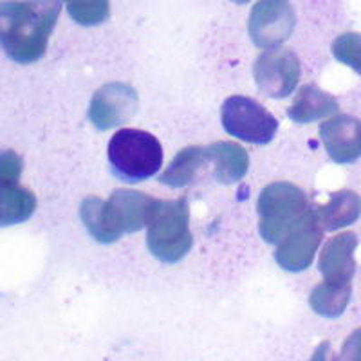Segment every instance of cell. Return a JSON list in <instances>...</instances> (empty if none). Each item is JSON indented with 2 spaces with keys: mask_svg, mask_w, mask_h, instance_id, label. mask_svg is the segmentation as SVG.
<instances>
[{
  "mask_svg": "<svg viewBox=\"0 0 361 361\" xmlns=\"http://www.w3.org/2000/svg\"><path fill=\"white\" fill-rule=\"evenodd\" d=\"M338 111V102L325 90L316 85H304L293 99L288 116L295 123L305 125L318 121L322 118L334 114Z\"/></svg>",
  "mask_w": 361,
  "mask_h": 361,
  "instance_id": "14",
  "label": "cell"
},
{
  "mask_svg": "<svg viewBox=\"0 0 361 361\" xmlns=\"http://www.w3.org/2000/svg\"><path fill=\"white\" fill-rule=\"evenodd\" d=\"M24 169V161L13 150L0 152V180H15L18 183Z\"/></svg>",
  "mask_w": 361,
  "mask_h": 361,
  "instance_id": "21",
  "label": "cell"
},
{
  "mask_svg": "<svg viewBox=\"0 0 361 361\" xmlns=\"http://www.w3.org/2000/svg\"><path fill=\"white\" fill-rule=\"evenodd\" d=\"M257 209L260 217V235L269 244L282 243L314 212L309 206L305 193L286 180L267 185L260 193Z\"/></svg>",
  "mask_w": 361,
  "mask_h": 361,
  "instance_id": "4",
  "label": "cell"
},
{
  "mask_svg": "<svg viewBox=\"0 0 361 361\" xmlns=\"http://www.w3.org/2000/svg\"><path fill=\"white\" fill-rule=\"evenodd\" d=\"M63 0H2L0 47L13 62L27 66L47 51Z\"/></svg>",
  "mask_w": 361,
  "mask_h": 361,
  "instance_id": "1",
  "label": "cell"
},
{
  "mask_svg": "<svg viewBox=\"0 0 361 361\" xmlns=\"http://www.w3.org/2000/svg\"><path fill=\"white\" fill-rule=\"evenodd\" d=\"M137 109V92L127 83H107L90 102L89 118L99 130L125 123Z\"/></svg>",
  "mask_w": 361,
  "mask_h": 361,
  "instance_id": "9",
  "label": "cell"
},
{
  "mask_svg": "<svg viewBox=\"0 0 361 361\" xmlns=\"http://www.w3.org/2000/svg\"><path fill=\"white\" fill-rule=\"evenodd\" d=\"M361 214V199L354 192H338L329 199L327 204L316 209V217L324 230L334 231L353 224Z\"/></svg>",
  "mask_w": 361,
  "mask_h": 361,
  "instance_id": "16",
  "label": "cell"
},
{
  "mask_svg": "<svg viewBox=\"0 0 361 361\" xmlns=\"http://www.w3.org/2000/svg\"><path fill=\"white\" fill-rule=\"evenodd\" d=\"M37 209V197L15 180H0V228L27 221Z\"/></svg>",
  "mask_w": 361,
  "mask_h": 361,
  "instance_id": "15",
  "label": "cell"
},
{
  "mask_svg": "<svg viewBox=\"0 0 361 361\" xmlns=\"http://www.w3.org/2000/svg\"><path fill=\"white\" fill-rule=\"evenodd\" d=\"M109 161L116 177L125 183H141L163 166V147L148 132L121 128L109 143Z\"/></svg>",
  "mask_w": 361,
  "mask_h": 361,
  "instance_id": "5",
  "label": "cell"
},
{
  "mask_svg": "<svg viewBox=\"0 0 361 361\" xmlns=\"http://www.w3.org/2000/svg\"><path fill=\"white\" fill-rule=\"evenodd\" d=\"M190 209L186 199L157 201L150 208L147 221V246L161 262H179L192 250Z\"/></svg>",
  "mask_w": 361,
  "mask_h": 361,
  "instance_id": "3",
  "label": "cell"
},
{
  "mask_svg": "<svg viewBox=\"0 0 361 361\" xmlns=\"http://www.w3.org/2000/svg\"><path fill=\"white\" fill-rule=\"evenodd\" d=\"M350 282H336V280H325L320 286H316L311 293L309 304L312 311L327 318L340 316L345 311L350 300Z\"/></svg>",
  "mask_w": 361,
  "mask_h": 361,
  "instance_id": "17",
  "label": "cell"
},
{
  "mask_svg": "<svg viewBox=\"0 0 361 361\" xmlns=\"http://www.w3.org/2000/svg\"><path fill=\"white\" fill-rule=\"evenodd\" d=\"M296 25V15L289 0H259L250 15V37L264 51L276 49L288 42Z\"/></svg>",
  "mask_w": 361,
  "mask_h": 361,
  "instance_id": "7",
  "label": "cell"
},
{
  "mask_svg": "<svg viewBox=\"0 0 361 361\" xmlns=\"http://www.w3.org/2000/svg\"><path fill=\"white\" fill-rule=\"evenodd\" d=\"M67 13L80 25H98L111 15L109 0H63Z\"/></svg>",
  "mask_w": 361,
  "mask_h": 361,
  "instance_id": "19",
  "label": "cell"
},
{
  "mask_svg": "<svg viewBox=\"0 0 361 361\" xmlns=\"http://www.w3.org/2000/svg\"><path fill=\"white\" fill-rule=\"evenodd\" d=\"M357 246V238L354 233H341L329 238L320 253V273L325 280L336 282H350L356 269L354 251Z\"/></svg>",
  "mask_w": 361,
  "mask_h": 361,
  "instance_id": "12",
  "label": "cell"
},
{
  "mask_svg": "<svg viewBox=\"0 0 361 361\" xmlns=\"http://www.w3.org/2000/svg\"><path fill=\"white\" fill-rule=\"evenodd\" d=\"M233 2H237V4H246V2H250V0H233Z\"/></svg>",
  "mask_w": 361,
  "mask_h": 361,
  "instance_id": "23",
  "label": "cell"
},
{
  "mask_svg": "<svg viewBox=\"0 0 361 361\" xmlns=\"http://www.w3.org/2000/svg\"><path fill=\"white\" fill-rule=\"evenodd\" d=\"M341 357L343 360H361V329H357L356 333L345 341Z\"/></svg>",
  "mask_w": 361,
  "mask_h": 361,
  "instance_id": "22",
  "label": "cell"
},
{
  "mask_svg": "<svg viewBox=\"0 0 361 361\" xmlns=\"http://www.w3.org/2000/svg\"><path fill=\"white\" fill-rule=\"evenodd\" d=\"M152 204L154 199L145 193L118 190L109 201L87 197L80 208V217L92 238L102 244H112L123 233L140 231L147 226Z\"/></svg>",
  "mask_w": 361,
  "mask_h": 361,
  "instance_id": "2",
  "label": "cell"
},
{
  "mask_svg": "<svg viewBox=\"0 0 361 361\" xmlns=\"http://www.w3.org/2000/svg\"><path fill=\"white\" fill-rule=\"evenodd\" d=\"M322 235H324V228L318 222L314 209L307 221L302 222L282 243L276 244L279 247H276L275 260L279 266L293 273L304 271L305 267L311 266L316 250L322 243Z\"/></svg>",
  "mask_w": 361,
  "mask_h": 361,
  "instance_id": "10",
  "label": "cell"
},
{
  "mask_svg": "<svg viewBox=\"0 0 361 361\" xmlns=\"http://www.w3.org/2000/svg\"><path fill=\"white\" fill-rule=\"evenodd\" d=\"M333 54L345 66L353 67L361 74V35L345 33L338 37L333 44Z\"/></svg>",
  "mask_w": 361,
  "mask_h": 361,
  "instance_id": "20",
  "label": "cell"
},
{
  "mask_svg": "<svg viewBox=\"0 0 361 361\" xmlns=\"http://www.w3.org/2000/svg\"><path fill=\"white\" fill-rule=\"evenodd\" d=\"M206 161V154L202 148L199 147H188L185 150H180L172 163L169 164V169L164 170L161 176V183L172 186V188H180L192 183L197 176L199 169Z\"/></svg>",
  "mask_w": 361,
  "mask_h": 361,
  "instance_id": "18",
  "label": "cell"
},
{
  "mask_svg": "<svg viewBox=\"0 0 361 361\" xmlns=\"http://www.w3.org/2000/svg\"><path fill=\"white\" fill-rule=\"evenodd\" d=\"M300 62L293 51L269 49L262 53L255 63V82L260 92L269 98H286L295 90L300 80Z\"/></svg>",
  "mask_w": 361,
  "mask_h": 361,
  "instance_id": "8",
  "label": "cell"
},
{
  "mask_svg": "<svg viewBox=\"0 0 361 361\" xmlns=\"http://www.w3.org/2000/svg\"><path fill=\"white\" fill-rule=\"evenodd\" d=\"M206 161L214 164L215 179L222 185H233L244 179L250 169V157L240 145L221 141L204 150Z\"/></svg>",
  "mask_w": 361,
  "mask_h": 361,
  "instance_id": "13",
  "label": "cell"
},
{
  "mask_svg": "<svg viewBox=\"0 0 361 361\" xmlns=\"http://www.w3.org/2000/svg\"><path fill=\"white\" fill-rule=\"evenodd\" d=\"M322 141L336 163H353L361 156V121L353 116L340 114L320 127Z\"/></svg>",
  "mask_w": 361,
  "mask_h": 361,
  "instance_id": "11",
  "label": "cell"
},
{
  "mask_svg": "<svg viewBox=\"0 0 361 361\" xmlns=\"http://www.w3.org/2000/svg\"><path fill=\"white\" fill-rule=\"evenodd\" d=\"M226 132L247 143H269L279 130L275 116L251 98L231 96L224 102L221 111Z\"/></svg>",
  "mask_w": 361,
  "mask_h": 361,
  "instance_id": "6",
  "label": "cell"
}]
</instances>
